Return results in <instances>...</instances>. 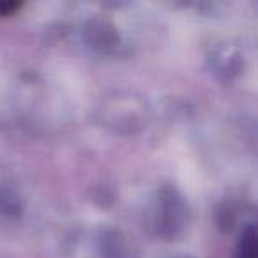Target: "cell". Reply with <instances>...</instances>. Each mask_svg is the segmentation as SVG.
<instances>
[{"label": "cell", "mask_w": 258, "mask_h": 258, "mask_svg": "<svg viewBox=\"0 0 258 258\" xmlns=\"http://www.w3.org/2000/svg\"><path fill=\"white\" fill-rule=\"evenodd\" d=\"M237 258H256V233L253 226H249L247 232L244 233Z\"/></svg>", "instance_id": "cell-1"}, {"label": "cell", "mask_w": 258, "mask_h": 258, "mask_svg": "<svg viewBox=\"0 0 258 258\" xmlns=\"http://www.w3.org/2000/svg\"><path fill=\"white\" fill-rule=\"evenodd\" d=\"M15 9H18V4H0V16L11 15Z\"/></svg>", "instance_id": "cell-2"}]
</instances>
